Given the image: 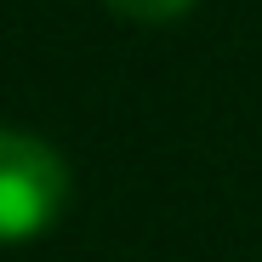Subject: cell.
Returning a JSON list of instances; mask_svg holds the SVG:
<instances>
[{"mask_svg":"<svg viewBox=\"0 0 262 262\" xmlns=\"http://www.w3.org/2000/svg\"><path fill=\"white\" fill-rule=\"evenodd\" d=\"M63 200H69L63 154L29 131H0V245L46 234Z\"/></svg>","mask_w":262,"mask_h":262,"instance_id":"1","label":"cell"},{"mask_svg":"<svg viewBox=\"0 0 262 262\" xmlns=\"http://www.w3.org/2000/svg\"><path fill=\"white\" fill-rule=\"evenodd\" d=\"M114 12H125V17H137V23H171V17H183L194 0H108Z\"/></svg>","mask_w":262,"mask_h":262,"instance_id":"2","label":"cell"}]
</instances>
